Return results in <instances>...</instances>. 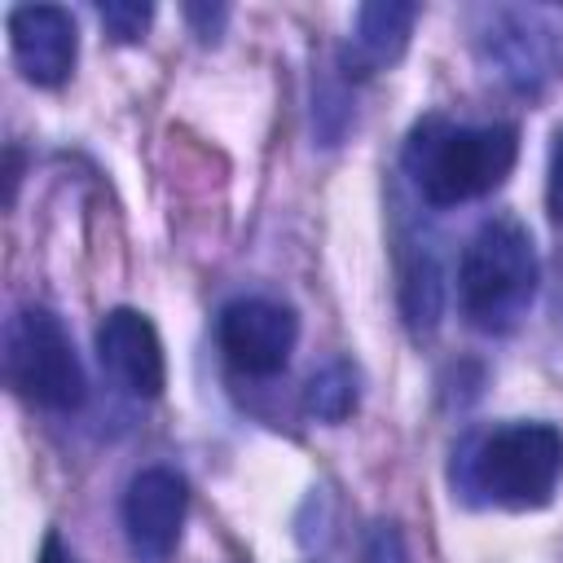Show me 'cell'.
<instances>
[{
  "mask_svg": "<svg viewBox=\"0 0 563 563\" xmlns=\"http://www.w3.org/2000/svg\"><path fill=\"white\" fill-rule=\"evenodd\" d=\"M453 497L497 510H545L563 484V431L545 418L475 427L449 457Z\"/></svg>",
  "mask_w": 563,
  "mask_h": 563,
  "instance_id": "6da1fadb",
  "label": "cell"
},
{
  "mask_svg": "<svg viewBox=\"0 0 563 563\" xmlns=\"http://www.w3.org/2000/svg\"><path fill=\"white\" fill-rule=\"evenodd\" d=\"M537 246L523 220L488 216L457 255V308L479 334H510L537 299Z\"/></svg>",
  "mask_w": 563,
  "mask_h": 563,
  "instance_id": "3957f363",
  "label": "cell"
},
{
  "mask_svg": "<svg viewBox=\"0 0 563 563\" xmlns=\"http://www.w3.org/2000/svg\"><path fill=\"white\" fill-rule=\"evenodd\" d=\"M9 48L26 84L57 88L79 62V26L62 4H18L9 9Z\"/></svg>",
  "mask_w": 563,
  "mask_h": 563,
  "instance_id": "9c48e42d",
  "label": "cell"
},
{
  "mask_svg": "<svg viewBox=\"0 0 563 563\" xmlns=\"http://www.w3.org/2000/svg\"><path fill=\"white\" fill-rule=\"evenodd\" d=\"M4 378L22 400H31L48 413H75L88 400L84 361H79L62 317L44 303H26L9 317Z\"/></svg>",
  "mask_w": 563,
  "mask_h": 563,
  "instance_id": "5b68a950",
  "label": "cell"
},
{
  "mask_svg": "<svg viewBox=\"0 0 563 563\" xmlns=\"http://www.w3.org/2000/svg\"><path fill=\"white\" fill-rule=\"evenodd\" d=\"M418 4L409 0H369L352 13V35L339 48V75L343 79H365L378 75L387 66H396L409 48L413 22H418Z\"/></svg>",
  "mask_w": 563,
  "mask_h": 563,
  "instance_id": "30bf717a",
  "label": "cell"
},
{
  "mask_svg": "<svg viewBox=\"0 0 563 563\" xmlns=\"http://www.w3.org/2000/svg\"><path fill=\"white\" fill-rule=\"evenodd\" d=\"M180 13H185L189 31H194L202 44H216V40L224 35V26H229V4H185Z\"/></svg>",
  "mask_w": 563,
  "mask_h": 563,
  "instance_id": "2e32d148",
  "label": "cell"
},
{
  "mask_svg": "<svg viewBox=\"0 0 563 563\" xmlns=\"http://www.w3.org/2000/svg\"><path fill=\"white\" fill-rule=\"evenodd\" d=\"M519 158L515 123H457L449 114H422L409 128L400 167L413 194L444 211L493 194Z\"/></svg>",
  "mask_w": 563,
  "mask_h": 563,
  "instance_id": "7a4b0ae2",
  "label": "cell"
},
{
  "mask_svg": "<svg viewBox=\"0 0 563 563\" xmlns=\"http://www.w3.org/2000/svg\"><path fill=\"white\" fill-rule=\"evenodd\" d=\"M545 207H550V220L563 229V123L550 141V163H545Z\"/></svg>",
  "mask_w": 563,
  "mask_h": 563,
  "instance_id": "e0dca14e",
  "label": "cell"
},
{
  "mask_svg": "<svg viewBox=\"0 0 563 563\" xmlns=\"http://www.w3.org/2000/svg\"><path fill=\"white\" fill-rule=\"evenodd\" d=\"M216 343L233 374L277 378L299 343V317L290 303L268 295H238L216 317Z\"/></svg>",
  "mask_w": 563,
  "mask_h": 563,
  "instance_id": "8992f818",
  "label": "cell"
},
{
  "mask_svg": "<svg viewBox=\"0 0 563 563\" xmlns=\"http://www.w3.org/2000/svg\"><path fill=\"white\" fill-rule=\"evenodd\" d=\"M361 563H409V550H405V537L391 519H374L365 528V541H361Z\"/></svg>",
  "mask_w": 563,
  "mask_h": 563,
  "instance_id": "9a60e30c",
  "label": "cell"
},
{
  "mask_svg": "<svg viewBox=\"0 0 563 563\" xmlns=\"http://www.w3.org/2000/svg\"><path fill=\"white\" fill-rule=\"evenodd\" d=\"M97 361L114 387L136 400H154L167 387V352L141 308H110L97 321Z\"/></svg>",
  "mask_w": 563,
  "mask_h": 563,
  "instance_id": "ba28073f",
  "label": "cell"
},
{
  "mask_svg": "<svg viewBox=\"0 0 563 563\" xmlns=\"http://www.w3.org/2000/svg\"><path fill=\"white\" fill-rule=\"evenodd\" d=\"M35 563H79V559H75V550L62 541V532H48V537L40 541V554H35Z\"/></svg>",
  "mask_w": 563,
  "mask_h": 563,
  "instance_id": "ac0fdd59",
  "label": "cell"
},
{
  "mask_svg": "<svg viewBox=\"0 0 563 563\" xmlns=\"http://www.w3.org/2000/svg\"><path fill=\"white\" fill-rule=\"evenodd\" d=\"M396 303L409 334H431L444 312V264L440 246L422 229H405L396 246Z\"/></svg>",
  "mask_w": 563,
  "mask_h": 563,
  "instance_id": "8fae6325",
  "label": "cell"
},
{
  "mask_svg": "<svg viewBox=\"0 0 563 563\" xmlns=\"http://www.w3.org/2000/svg\"><path fill=\"white\" fill-rule=\"evenodd\" d=\"M97 18L110 40L136 44V40H145V31L154 22V4L150 0H106V4H97Z\"/></svg>",
  "mask_w": 563,
  "mask_h": 563,
  "instance_id": "4fadbf2b",
  "label": "cell"
},
{
  "mask_svg": "<svg viewBox=\"0 0 563 563\" xmlns=\"http://www.w3.org/2000/svg\"><path fill=\"white\" fill-rule=\"evenodd\" d=\"M471 53L506 92L541 97L554 79H563V13L541 4L471 9Z\"/></svg>",
  "mask_w": 563,
  "mask_h": 563,
  "instance_id": "277c9868",
  "label": "cell"
},
{
  "mask_svg": "<svg viewBox=\"0 0 563 563\" xmlns=\"http://www.w3.org/2000/svg\"><path fill=\"white\" fill-rule=\"evenodd\" d=\"M352 123V97L343 84H325L317 88V101H312V128L321 136V145H339L343 132Z\"/></svg>",
  "mask_w": 563,
  "mask_h": 563,
  "instance_id": "5bb4252c",
  "label": "cell"
},
{
  "mask_svg": "<svg viewBox=\"0 0 563 563\" xmlns=\"http://www.w3.org/2000/svg\"><path fill=\"white\" fill-rule=\"evenodd\" d=\"M189 515V484L176 466H145L123 493V537L136 563H167Z\"/></svg>",
  "mask_w": 563,
  "mask_h": 563,
  "instance_id": "52a82bcc",
  "label": "cell"
},
{
  "mask_svg": "<svg viewBox=\"0 0 563 563\" xmlns=\"http://www.w3.org/2000/svg\"><path fill=\"white\" fill-rule=\"evenodd\" d=\"M361 405V374L347 356H330L325 365H317L303 383V413L325 422V427H339L356 413Z\"/></svg>",
  "mask_w": 563,
  "mask_h": 563,
  "instance_id": "7c38bea8",
  "label": "cell"
}]
</instances>
